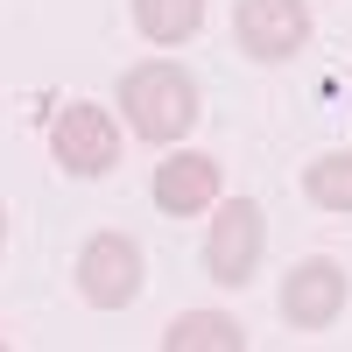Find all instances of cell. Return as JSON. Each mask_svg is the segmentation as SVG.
Instances as JSON below:
<instances>
[{"label":"cell","instance_id":"8fae6325","mask_svg":"<svg viewBox=\"0 0 352 352\" xmlns=\"http://www.w3.org/2000/svg\"><path fill=\"white\" fill-rule=\"evenodd\" d=\"M0 247H8V212H0Z\"/></svg>","mask_w":352,"mask_h":352},{"label":"cell","instance_id":"52a82bcc","mask_svg":"<svg viewBox=\"0 0 352 352\" xmlns=\"http://www.w3.org/2000/svg\"><path fill=\"white\" fill-rule=\"evenodd\" d=\"M155 204L169 219H197V212H212L219 204V155H197V148H184V155H169L162 169H155Z\"/></svg>","mask_w":352,"mask_h":352},{"label":"cell","instance_id":"8992f818","mask_svg":"<svg viewBox=\"0 0 352 352\" xmlns=\"http://www.w3.org/2000/svg\"><path fill=\"white\" fill-rule=\"evenodd\" d=\"M338 310H345V268L338 261H296L282 282V317L296 331H324L338 324Z\"/></svg>","mask_w":352,"mask_h":352},{"label":"cell","instance_id":"277c9868","mask_svg":"<svg viewBox=\"0 0 352 352\" xmlns=\"http://www.w3.org/2000/svg\"><path fill=\"white\" fill-rule=\"evenodd\" d=\"M50 148H56V162H64L71 176H106L113 162H120V127H113L106 106L71 99V106L50 120Z\"/></svg>","mask_w":352,"mask_h":352},{"label":"cell","instance_id":"7a4b0ae2","mask_svg":"<svg viewBox=\"0 0 352 352\" xmlns=\"http://www.w3.org/2000/svg\"><path fill=\"white\" fill-rule=\"evenodd\" d=\"M261 240H268V219H261L254 197L219 204L212 232H204V275H212L219 289H247L254 282V261H261Z\"/></svg>","mask_w":352,"mask_h":352},{"label":"cell","instance_id":"3957f363","mask_svg":"<svg viewBox=\"0 0 352 352\" xmlns=\"http://www.w3.org/2000/svg\"><path fill=\"white\" fill-rule=\"evenodd\" d=\"M78 289L92 310H127L141 296V247L127 232H92L78 254Z\"/></svg>","mask_w":352,"mask_h":352},{"label":"cell","instance_id":"9c48e42d","mask_svg":"<svg viewBox=\"0 0 352 352\" xmlns=\"http://www.w3.org/2000/svg\"><path fill=\"white\" fill-rule=\"evenodd\" d=\"M134 21L148 43H190L204 21V0H134Z\"/></svg>","mask_w":352,"mask_h":352},{"label":"cell","instance_id":"5b68a950","mask_svg":"<svg viewBox=\"0 0 352 352\" xmlns=\"http://www.w3.org/2000/svg\"><path fill=\"white\" fill-rule=\"evenodd\" d=\"M232 43L247 56H261V64H282V56H296L310 43V8L303 0H240Z\"/></svg>","mask_w":352,"mask_h":352},{"label":"cell","instance_id":"30bf717a","mask_svg":"<svg viewBox=\"0 0 352 352\" xmlns=\"http://www.w3.org/2000/svg\"><path fill=\"white\" fill-rule=\"evenodd\" d=\"M303 190L310 204H324V212H352V148H331L303 169Z\"/></svg>","mask_w":352,"mask_h":352},{"label":"cell","instance_id":"ba28073f","mask_svg":"<svg viewBox=\"0 0 352 352\" xmlns=\"http://www.w3.org/2000/svg\"><path fill=\"white\" fill-rule=\"evenodd\" d=\"M162 352H247V331L226 310H184L162 331Z\"/></svg>","mask_w":352,"mask_h":352},{"label":"cell","instance_id":"6da1fadb","mask_svg":"<svg viewBox=\"0 0 352 352\" xmlns=\"http://www.w3.org/2000/svg\"><path fill=\"white\" fill-rule=\"evenodd\" d=\"M120 106H127V127L141 134V141H184L190 127H197V85H190V71L184 64H162V56H148V64H134L127 78H120Z\"/></svg>","mask_w":352,"mask_h":352}]
</instances>
